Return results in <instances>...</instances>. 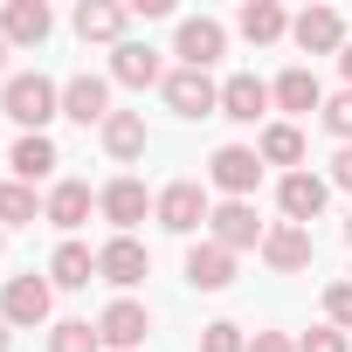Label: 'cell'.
<instances>
[{
  "label": "cell",
  "mask_w": 352,
  "mask_h": 352,
  "mask_svg": "<svg viewBox=\"0 0 352 352\" xmlns=\"http://www.w3.org/2000/svg\"><path fill=\"white\" fill-rule=\"evenodd\" d=\"M0 111H8L21 131H42L49 118H63V90H56L42 69H28V76H8V90H0Z\"/></svg>",
  "instance_id": "6da1fadb"
},
{
  "label": "cell",
  "mask_w": 352,
  "mask_h": 352,
  "mask_svg": "<svg viewBox=\"0 0 352 352\" xmlns=\"http://www.w3.org/2000/svg\"><path fill=\"white\" fill-rule=\"evenodd\" d=\"M166 104L180 111V118H214L221 111V83L208 76V69H166Z\"/></svg>",
  "instance_id": "7a4b0ae2"
},
{
  "label": "cell",
  "mask_w": 352,
  "mask_h": 352,
  "mask_svg": "<svg viewBox=\"0 0 352 352\" xmlns=\"http://www.w3.org/2000/svg\"><path fill=\"white\" fill-rule=\"evenodd\" d=\"M49 311H56V283L35 276V270L0 290V318H8V324H49Z\"/></svg>",
  "instance_id": "3957f363"
},
{
  "label": "cell",
  "mask_w": 352,
  "mask_h": 352,
  "mask_svg": "<svg viewBox=\"0 0 352 352\" xmlns=\"http://www.w3.org/2000/svg\"><path fill=\"white\" fill-rule=\"evenodd\" d=\"M263 221H256V208L249 201H221L214 214H208V242H221L228 256H242V249H263Z\"/></svg>",
  "instance_id": "277c9868"
},
{
  "label": "cell",
  "mask_w": 352,
  "mask_h": 352,
  "mask_svg": "<svg viewBox=\"0 0 352 352\" xmlns=\"http://www.w3.org/2000/svg\"><path fill=\"white\" fill-rule=\"evenodd\" d=\"M152 214H159V228H166V235H194L214 208H208V194H201L194 180H173V187L152 201Z\"/></svg>",
  "instance_id": "5b68a950"
},
{
  "label": "cell",
  "mask_w": 352,
  "mask_h": 352,
  "mask_svg": "<svg viewBox=\"0 0 352 352\" xmlns=\"http://www.w3.org/2000/svg\"><path fill=\"white\" fill-rule=\"evenodd\" d=\"M208 180H214L228 201H249V194H256V180H263V159H256L249 145H221V152L208 159Z\"/></svg>",
  "instance_id": "8992f818"
},
{
  "label": "cell",
  "mask_w": 352,
  "mask_h": 352,
  "mask_svg": "<svg viewBox=\"0 0 352 352\" xmlns=\"http://www.w3.org/2000/svg\"><path fill=\"white\" fill-rule=\"evenodd\" d=\"M324 201H331V180H318V173H283V187H276V208H283V221H318L324 214Z\"/></svg>",
  "instance_id": "52a82bcc"
},
{
  "label": "cell",
  "mask_w": 352,
  "mask_h": 352,
  "mask_svg": "<svg viewBox=\"0 0 352 352\" xmlns=\"http://www.w3.org/2000/svg\"><path fill=\"white\" fill-rule=\"evenodd\" d=\"M221 49H228V28H221V21H208V14L180 21V42H173L180 69H208V63H221Z\"/></svg>",
  "instance_id": "ba28073f"
},
{
  "label": "cell",
  "mask_w": 352,
  "mask_h": 352,
  "mask_svg": "<svg viewBox=\"0 0 352 352\" xmlns=\"http://www.w3.org/2000/svg\"><path fill=\"white\" fill-rule=\"evenodd\" d=\"M145 270H152V256H145L131 235H111V242L97 249V276H104V283H118V290L145 283Z\"/></svg>",
  "instance_id": "9c48e42d"
},
{
  "label": "cell",
  "mask_w": 352,
  "mask_h": 352,
  "mask_svg": "<svg viewBox=\"0 0 352 352\" xmlns=\"http://www.w3.org/2000/svg\"><path fill=\"white\" fill-rule=\"evenodd\" d=\"M290 35H297L304 56H331V49H345V21H338V8H304V14L290 21Z\"/></svg>",
  "instance_id": "30bf717a"
},
{
  "label": "cell",
  "mask_w": 352,
  "mask_h": 352,
  "mask_svg": "<svg viewBox=\"0 0 352 352\" xmlns=\"http://www.w3.org/2000/svg\"><path fill=\"white\" fill-rule=\"evenodd\" d=\"M63 118L104 131V118H111V83H104V76H69V83H63Z\"/></svg>",
  "instance_id": "8fae6325"
},
{
  "label": "cell",
  "mask_w": 352,
  "mask_h": 352,
  "mask_svg": "<svg viewBox=\"0 0 352 352\" xmlns=\"http://www.w3.org/2000/svg\"><path fill=\"white\" fill-rule=\"evenodd\" d=\"M263 263H270V270H283V276L311 270V228H297V221H276V228L263 235Z\"/></svg>",
  "instance_id": "7c38bea8"
},
{
  "label": "cell",
  "mask_w": 352,
  "mask_h": 352,
  "mask_svg": "<svg viewBox=\"0 0 352 352\" xmlns=\"http://www.w3.org/2000/svg\"><path fill=\"white\" fill-rule=\"evenodd\" d=\"M145 331H152V318H145V304H131V297H118V304L97 318V338H104V345H118V352H138V345H145Z\"/></svg>",
  "instance_id": "4fadbf2b"
},
{
  "label": "cell",
  "mask_w": 352,
  "mask_h": 352,
  "mask_svg": "<svg viewBox=\"0 0 352 352\" xmlns=\"http://www.w3.org/2000/svg\"><path fill=\"white\" fill-rule=\"evenodd\" d=\"M111 76L131 83V90H152V83H166V63H159V49H145V42H118V49H111Z\"/></svg>",
  "instance_id": "5bb4252c"
},
{
  "label": "cell",
  "mask_w": 352,
  "mask_h": 352,
  "mask_svg": "<svg viewBox=\"0 0 352 352\" xmlns=\"http://www.w3.org/2000/svg\"><path fill=\"white\" fill-rule=\"evenodd\" d=\"M97 208H104V221H111L118 235H131V228L152 214V201H145V187H138V180H111V187L97 194Z\"/></svg>",
  "instance_id": "9a60e30c"
},
{
  "label": "cell",
  "mask_w": 352,
  "mask_h": 352,
  "mask_svg": "<svg viewBox=\"0 0 352 352\" xmlns=\"http://www.w3.org/2000/svg\"><path fill=\"white\" fill-rule=\"evenodd\" d=\"M8 166H14V180L28 187V180H49L63 159H56V138H49V131H21L14 152H8Z\"/></svg>",
  "instance_id": "2e32d148"
},
{
  "label": "cell",
  "mask_w": 352,
  "mask_h": 352,
  "mask_svg": "<svg viewBox=\"0 0 352 352\" xmlns=\"http://www.w3.org/2000/svg\"><path fill=\"white\" fill-rule=\"evenodd\" d=\"M270 104H276V97H270L263 76H228V83H221V118H235V124H256Z\"/></svg>",
  "instance_id": "e0dca14e"
},
{
  "label": "cell",
  "mask_w": 352,
  "mask_h": 352,
  "mask_svg": "<svg viewBox=\"0 0 352 352\" xmlns=\"http://www.w3.org/2000/svg\"><path fill=\"white\" fill-rule=\"evenodd\" d=\"M90 208H97V194H90L83 180H56V187H49V201H42V214H49L63 235H69V228H83V221H90Z\"/></svg>",
  "instance_id": "ac0fdd59"
},
{
  "label": "cell",
  "mask_w": 352,
  "mask_h": 352,
  "mask_svg": "<svg viewBox=\"0 0 352 352\" xmlns=\"http://www.w3.org/2000/svg\"><path fill=\"white\" fill-rule=\"evenodd\" d=\"M187 283H194V290H228V283H235V256H228L221 242H194V249H187Z\"/></svg>",
  "instance_id": "d6986e66"
},
{
  "label": "cell",
  "mask_w": 352,
  "mask_h": 352,
  "mask_svg": "<svg viewBox=\"0 0 352 352\" xmlns=\"http://www.w3.org/2000/svg\"><path fill=\"white\" fill-rule=\"evenodd\" d=\"M49 8H42V0H8V14H0V35H8V42H21V49H42L49 42Z\"/></svg>",
  "instance_id": "ffe728a7"
},
{
  "label": "cell",
  "mask_w": 352,
  "mask_h": 352,
  "mask_svg": "<svg viewBox=\"0 0 352 352\" xmlns=\"http://www.w3.org/2000/svg\"><path fill=\"white\" fill-rule=\"evenodd\" d=\"M124 21H131V8H118V0H83L76 8V35L83 42H124Z\"/></svg>",
  "instance_id": "44dd1931"
},
{
  "label": "cell",
  "mask_w": 352,
  "mask_h": 352,
  "mask_svg": "<svg viewBox=\"0 0 352 352\" xmlns=\"http://www.w3.org/2000/svg\"><path fill=\"white\" fill-rule=\"evenodd\" d=\"M270 97H276V111H297V118L324 111V83H318L311 69H283V76L270 83Z\"/></svg>",
  "instance_id": "7402d4cb"
},
{
  "label": "cell",
  "mask_w": 352,
  "mask_h": 352,
  "mask_svg": "<svg viewBox=\"0 0 352 352\" xmlns=\"http://www.w3.org/2000/svg\"><path fill=\"white\" fill-rule=\"evenodd\" d=\"M235 28H242L256 49H270V42H283V35H290V14L276 8V0H249V8L235 14Z\"/></svg>",
  "instance_id": "603a6c76"
},
{
  "label": "cell",
  "mask_w": 352,
  "mask_h": 352,
  "mask_svg": "<svg viewBox=\"0 0 352 352\" xmlns=\"http://www.w3.org/2000/svg\"><path fill=\"white\" fill-rule=\"evenodd\" d=\"M90 276H97V256H90L83 242H63V249L49 256V283H56V290H83Z\"/></svg>",
  "instance_id": "cb8c5ba5"
},
{
  "label": "cell",
  "mask_w": 352,
  "mask_h": 352,
  "mask_svg": "<svg viewBox=\"0 0 352 352\" xmlns=\"http://www.w3.org/2000/svg\"><path fill=\"white\" fill-rule=\"evenodd\" d=\"M104 152L111 159H138L145 152V118L138 111H111L104 118Z\"/></svg>",
  "instance_id": "d4e9b609"
},
{
  "label": "cell",
  "mask_w": 352,
  "mask_h": 352,
  "mask_svg": "<svg viewBox=\"0 0 352 352\" xmlns=\"http://www.w3.org/2000/svg\"><path fill=\"white\" fill-rule=\"evenodd\" d=\"M256 159H263V166H297V159H304V131H297V124H263Z\"/></svg>",
  "instance_id": "484cf974"
},
{
  "label": "cell",
  "mask_w": 352,
  "mask_h": 352,
  "mask_svg": "<svg viewBox=\"0 0 352 352\" xmlns=\"http://www.w3.org/2000/svg\"><path fill=\"white\" fill-rule=\"evenodd\" d=\"M28 221H49V214H42V201H35V187H21V180H8V187H0V228H28Z\"/></svg>",
  "instance_id": "4316f807"
},
{
  "label": "cell",
  "mask_w": 352,
  "mask_h": 352,
  "mask_svg": "<svg viewBox=\"0 0 352 352\" xmlns=\"http://www.w3.org/2000/svg\"><path fill=\"white\" fill-rule=\"evenodd\" d=\"M49 352H104V338H97L90 318H63V324L49 331Z\"/></svg>",
  "instance_id": "83f0119b"
},
{
  "label": "cell",
  "mask_w": 352,
  "mask_h": 352,
  "mask_svg": "<svg viewBox=\"0 0 352 352\" xmlns=\"http://www.w3.org/2000/svg\"><path fill=\"white\" fill-rule=\"evenodd\" d=\"M201 352H249V338H242V324H228V318H214V324L201 331Z\"/></svg>",
  "instance_id": "f1b7e54d"
},
{
  "label": "cell",
  "mask_w": 352,
  "mask_h": 352,
  "mask_svg": "<svg viewBox=\"0 0 352 352\" xmlns=\"http://www.w3.org/2000/svg\"><path fill=\"white\" fill-rule=\"evenodd\" d=\"M318 118H324V131H331V138H345V145H352V90L324 97V111H318Z\"/></svg>",
  "instance_id": "f546056e"
},
{
  "label": "cell",
  "mask_w": 352,
  "mask_h": 352,
  "mask_svg": "<svg viewBox=\"0 0 352 352\" xmlns=\"http://www.w3.org/2000/svg\"><path fill=\"white\" fill-rule=\"evenodd\" d=\"M324 318H331L338 331H352V283H331V290H324Z\"/></svg>",
  "instance_id": "4dcf8cb0"
},
{
  "label": "cell",
  "mask_w": 352,
  "mask_h": 352,
  "mask_svg": "<svg viewBox=\"0 0 352 352\" xmlns=\"http://www.w3.org/2000/svg\"><path fill=\"white\" fill-rule=\"evenodd\" d=\"M297 352H352V345H345V331H338V324H318V331H304V338H297Z\"/></svg>",
  "instance_id": "1f68e13d"
},
{
  "label": "cell",
  "mask_w": 352,
  "mask_h": 352,
  "mask_svg": "<svg viewBox=\"0 0 352 352\" xmlns=\"http://www.w3.org/2000/svg\"><path fill=\"white\" fill-rule=\"evenodd\" d=\"M249 352H297V338H283V331H256Z\"/></svg>",
  "instance_id": "d6a6232c"
},
{
  "label": "cell",
  "mask_w": 352,
  "mask_h": 352,
  "mask_svg": "<svg viewBox=\"0 0 352 352\" xmlns=\"http://www.w3.org/2000/svg\"><path fill=\"white\" fill-rule=\"evenodd\" d=\"M331 187H345V194H352V145L331 159Z\"/></svg>",
  "instance_id": "836d02e7"
},
{
  "label": "cell",
  "mask_w": 352,
  "mask_h": 352,
  "mask_svg": "<svg viewBox=\"0 0 352 352\" xmlns=\"http://www.w3.org/2000/svg\"><path fill=\"white\" fill-rule=\"evenodd\" d=\"M338 69H345V90H352V42L338 49Z\"/></svg>",
  "instance_id": "e575fe53"
},
{
  "label": "cell",
  "mask_w": 352,
  "mask_h": 352,
  "mask_svg": "<svg viewBox=\"0 0 352 352\" xmlns=\"http://www.w3.org/2000/svg\"><path fill=\"white\" fill-rule=\"evenodd\" d=\"M0 69H8V35H0Z\"/></svg>",
  "instance_id": "d590c367"
},
{
  "label": "cell",
  "mask_w": 352,
  "mask_h": 352,
  "mask_svg": "<svg viewBox=\"0 0 352 352\" xmlns=\"http://www.w3.org/2000/svg\"><path fill=\"white\" fill-rule=\"evenodd\" d=\"M0 352H8V318H0Z\"/></svg>",
  "instance_id": "8d00e7d4"
},
{
  "label": "cell",
  "mask_w": 352,
  "mask_h": 352,
  "mask_svg": "<svg viewBox=\"0 0 352 352\" xmlns=\"http://www.w3.org/2000/svg\"><path fill=\"white\" fill-rule=\"evenodd\" d=\"M0 249H8V228H0Z\"/></svg>",
  "instance_id": "74e56055"
},
{
  "label": "cell",
  "mask_w": 352,
  "mask_h": 352,
  "mask_svg": "<svg viewBox=\"0 0 352 352\" xmlns=\"http://www.w3.org/2000/svg\"><path fill=\"white\" fill-rule=\"evenodd\" d=\"M345 242H352V221H345Z\"/></svg>",
  "instance_id": "f35d334b"
}]
</instances>
